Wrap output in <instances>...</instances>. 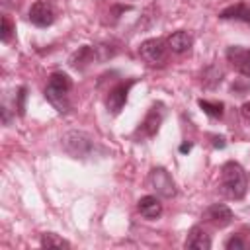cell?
<instances>
[{
    "label": "cell",
    "instance_id": "cell-3",
    "mask_svg": "<svg viewBox=\"0 0 250 250\" xmlns=\"http://www.w3.org/2000/svg\"><path fill=\"white\" fill-rule=\"evenodd\" d=\"M166 51H168V43L164 39H146L139 47L141 59L146 61L148 64H160V62H164L166 61Z\"/></svg>",
    "mask_w": 250,
    "mask_h": 250
},
{
    "label": "cell",
    "instance_id": "cell-4",
    "mask_svg": "<svg viewBox=\"0 0 250 250\" xmlns=\"http://www.w3.org/2000/svg\"><path fill=\"white\" fill-rule=\"evenodd\" d=\"M135 82H137L135 78H131V80H127V82H119L117 86H113V88L107 92V98H105V107H107V111H111V113L115 115V113H119V111L123 109V105L127 104L129 90H131V86H133Z\"/></svg>",
    "mask_w": 250,
    "mask_h": 250
},
{
    "label": "cell",
    "instance_id": "cell-8",
    "mask_svg": "<svg viewBox=\"0 0 250 250\" xmlns=\"http://www.w3.org/2000/svg\"><path fill=\"white\" fill-rule=\"evenodd\" d=\"M162 119H164L162 104H154V105L150 107V111L146 113V117L143 119L141 127L137 129V135H141V137H152V135H156V131H158V127H160V123H162Z\"/></svg>",
    "mask_w": 250,
    "mask_h": 250
},
{
    "label": "cell",
    "instance_id": "cell-6",
    "mask_svg": "<svg viewBox=\"0 0 250 250\" xmlns=\"http://www.w3.org/2000/svg\"><path fill=\"white\" fill-rule=\"evenodd\" d=\"M227 61L232 64V68L238 74L250 78V49L232 45V47L227 49Z\"/></svg>",
    "mask_w": 250,
    "mask_h": 250
},
{
    "label": "cell",
    "instance_id": "cell-9",
    "mask_svg": "<svg viewBox=\"0 0 250 250\" xmlns=\"http://www.w3.org/2000/svg\"><path fill=\"white\" fill-rule=\"evenodd\" d=\"M203 219H205L207 223H211V225H215V227L221 229V227L230 225L232 219H234V215H232V211H230L225 203H213V205H209V207L205 209Z\"/></svg>",
    "mask_w": 250,
    "mask_h": 250
},
{
    "label": "cell",
    "instance_id": "cell-12",
    "mask_svg": "<svg viewBox=\"0 0 250 250\" xmlns=\"http://www.w3.org/2000/svg\"><path fill=\"white\" fill-rule=\"evenodd\" d=\"M219 18L221 20H236V21H244V23H250V6L244 4V2H238V4H232L225 10L219 12Z\"/></svg>",
    "mask_w": 250,
    "mask_h": 250
},
{
    "label": "cell",
    "instance_id": "cell-5",
    "mask_svg": "<svg viewBox=\"0 0 250 250\" xmlns=\"http://www.w3.org/2000/svg\"><path fill=\"white\" fill-rule=\"evenodd\" d=\"M148 184L162 197H172L176 193V184H174L172 176L164 168H152L150 174H148Z\"/></svg>",
    "mask_w": 250,
    "mask_h": 250
},
{
    "label": "cell",
    "instance_id": "cell-19",
    "mask_svg": "<svg viewBox=\"0 0 250 250\" xmlns=\"http://www.w3.org/2000/svg\"><path fill=\"white\" fill-rule=\"evenodd\" d=\"M25 88H20V94H18V111H20V115H23V111H25Z\"/></svg>",
    "mask_w": 250,
    "mask_h": 250
},
{
    "label": "cell",
    "instance_id": "cell-17",
    "mask_svg": "<svg viewBox=\"0 0 250 250\" xmlns=\"http://www.w3.org/2000/svg\"><path fill=\"white\" fill-rule=\"evenodd\" d=\"M12 21H10V18L8 16H2V31H0V39L4 41V43H8L10 39H12Z\"/></svg>",
    "mask_w": 250,
    "mask_h": 250
},
{
    "label": "cell",
    "instance_id": "cell-13",
    "mask_svg": "<svg viewBox=\"0 0 250 250\" xmlns=\"http://www.w3.org/2000/svg\"><path fill=\"white\" fill-rule=\"evenodd\" d=\"M186 248H195V250H209L211 248V238L201 227H193L188 232L186 238Z\"/></svg>",
    "mask_w": 250,
    "mask_h": 250
},
{
    "label": "cell",
    "instance_id": "cell-18",
    "mask_svg": "<svg viewBox=\"0 0 250 250\" xmlns=\"http://www.w3.org/2000/svg\"><path fill=\"white\" fill-rule=\"evenodd\" d=\"M225 248L227 250H234V248H246V242L240 238V236H232L225 242Z\"/></svg>",
    "mask_w": 250,
    "mask_h": 250
},
{
    "label": "cell",
    "instance_id": "cell-1",
    "mask_svg": "<svg viewBox=\"0 0 250 250\" xmlns=\"http://www.w3.org/2000/svg\"><path fill=\"white\" fill-rule=\"evenodd\" d=\"M246 189H248V178L244 168L234 160L225 162L221 168V191L229 199H242L246 195Z\"/></svg>",
    "mask_w": 250,
    "mask_h": 250
},
{
    "label": "cell",
    "instance_id": "cell-15",
    "mask_svg": "<svg viewBox=\"0 0 250 250\" xmlns=\"http://www.w3.org/2000/svg\"><path fill=\"white\" fill-rule=\"evenodd\" d=\"M199 104V107L209 115V117H215V119H219V117H223V104L221 102H207V100H199L197 102Z\"/></svg>",
    "mask_w": 250,
    "mask_h": 250
},
{
    "label": "cell",
    "instance_id": "cell-7",
    "mask_svg": "<svg viewBox=\"0 0 250 250\" xmlns=\"http://www.w3.org/2000/svg\"><path fill=\"white\" fill-rule=\"evenodd\" d=\"M29 21L37 27H47L55 21V8L45 2V0H39L35 2L31 8H29Z\"/></svg>",
    "mask_w": 250,
    "mask_h": 250
},
{
    "label": "cell",
    "instance_id": "cell-10",
    "mask_svg": "<svg viewBox=\"0 0 250 250\" xmlns=\"http://www.w3.org/2000/svg\"><path fill=\"white\" fill-rule=\"evenodd\" d=\"M166 43H168V49H170L172 53L184 55V53H188V51L191 49L193 37H191L188 31H174V33L166 39Z\"/></svg>",
    "mask_w": 250,
    "mask_h": 250
},
{
    "label": "cell",
    "instance_id": "cell-16",
    "mask_svg": "<svg viewBox=\"0 0 250 250\" xmlns=\"http://www.w3.org/2000/svg\"><path fill=\"white\" fill-rule=\"evenodd\" d=\"M41 246L43 248H68L70 244L64 238H61V236H57L53 232H45L41 236Z\"/></svg>",
    "mask_w": 250,
    "mask_h": 250
},
{
    "label": "cell",
    "instance_id": "cell-14",
    "mask_svg": "<svg viewBox=\"0 0 250 250\" xmlns=\"http://www.w3.org/2000/svg\"><path fill=\"white\" fill-rule=\"evenodd\" d=\"M96 53H98L96 47H88V45H84L82 49H78V51L70 57V64H72L74 68H84L86 64H90V62H94L96 59H100Z\"/></svg>",
    "mask_w": 250,
    "mask_h": 250
},
{
    "label": "cell",
    "instance_id": "cell-20",
    "mask_svg": "<svg viewBox=\"0 0 250 250\" xmlns=\"http://www.w3.org/2000/svg\"><path fill=\"white\" fill-rule=\"evenodd\" d=\"M211 139H213V145H215V146H219V148L225 146V139H223V137H211Z\"/></svg>",
    "mask_w": 250,
    "mask_h": 250
},
{
    "label": "cell",
    "instance_id": "cell-21",
    "mask_svg": "<svg viewBox=\"0 0 250 250\" xmlns=\"http://www.w3.org/2000/svg\"><path fill=\"white\" fill-rule=\"evenodd\" d=\"M242 115L250 121V104H244V105H242Z\"/></svg>",
    "mask_w": 250,
    "mask_h": 250
},
{
    "label": "cell",
    "instance_id": "cell-2",
    "mask_svg": "<svg viewBox=\"0 0 250 250\" xmlns=\"http://www.w3.org/2000/svg\"><path fill=\"white\" fill-rule=\"evenodd\" d=\"M70 90H72L70 76L64 72H53L45 86V98L59 113H66L70 109V100H68Z\"/></svg>",
    "mask_w": 250,
    "mask_h": 250
},
{
    "label": "cell",
    "instance_id": "cell-22",
    "mask_svg": "<svg viewBox=\"0 0 250 250\" xmlns=\"http://www.w3.org/2000/svg\"><path fill=\"white\" fill-rule=\"evenodd\" d=\"M191 148V145H182V152H186V150H189Z\"/></svg>",
    "mask_w": 250,
    "mask_h": 250
},
{
    "label": "cell",
    "instance_id": "cell-11",
    "mask_svg": "<svg viewBox=\"0 0 250 250\" xmlns=\"http://www.w3.org/2000/svg\"><path fill=\"white\" fill-rule=\"evenodd\" d=\"M137 207H139V213H141L145 219H158V217L162 215V203H160V199L154 197V195H145V197H141L139 203H137Z\"/></svg>",
    "mask_w": 250,
    "mask_h": 250
}]
</instances>
